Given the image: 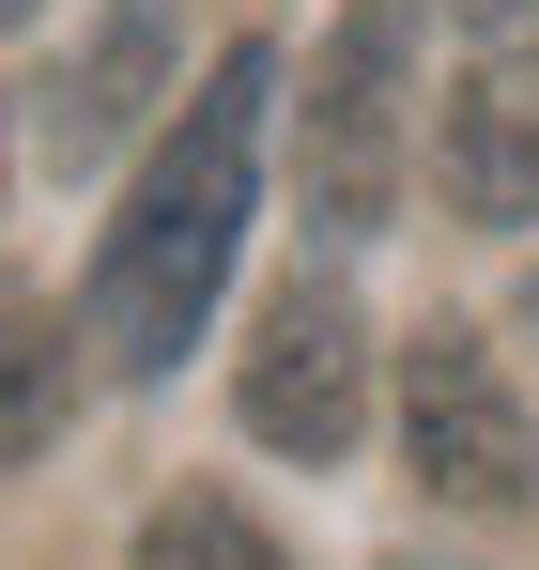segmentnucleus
Wrapping results in <instances>:
<instances>
[{"label": "nucleus", "instance_id": "nucleus-8", "mask_svg": "<svg viewBox=\"0 0 539 570\" xmlns=\"http://www.w3.org/2000/svg\"><path fill=\"white\" fill-rule=\"evenodd\" d=\"M139 570H293V556H277L232 493H170V509L139 524Z\"/></svg>", "mask_w": 539, "mask_h": 570}, {"label": "nucleus", "instance_id": "nucleus-4", "mask_svg": "<svg viewBox=\"0 0 539 570\" xmlns=\"http://www.w3.org/2000/svg\"><path fill=\"white\" fill-rule=\"evenodd\" d=\"M232 401H247V432H263V448L340 463V448L370 432V324H355V293H340V278H277Z\"/></svg>", "mask_w": 539, "mask_h": 570}, {"label": "nucleus", "instance_id": "nucleus-11", "mask_svg": "<svg viewBox=\"0 0 539 570\" xmlns=\"http://www.w3.org/2000/svg\"><path fill=\"white\" fill-rule=\"evenodd\" d=\"M525 324H539V278H525Z\"/></svg>", "mask_w": 539, "mask_h": 570}, {"label": "nucleus", "instance_id": "nucleus-10", "mask_svg": "<svg viewBox=\"0 0 539 570\" xmlns=\"http://www.w3.org/2000/svg\"><path fill=\"white\" fill-rule=\"evenodd\" d=\"M16 16H31V0H0V31H16Z\"/></svg>", "mask_w": 539, "mask_h": 570}, {"label": "nucleus", "instance_id": "nucleus-2", "mask_svg": "<svg viewBox=\"0 0 539 570\" xmlns=\"http://www.w3.org/2000/svg\"><path fill=\"white\" fill-rule=\"evenodd\" d=\"M401 108H416V0H355L308 62V108H293V186H308V232H385L401 200Z\"/></svg>", "mask_w": 539, "mask_h": 570}, {"label": "nucleus", "instance_id": "nucleus-7", "mask_svg": "<svg viewBox=\"0 0 539 570\" xmlns=\"http://www.w3.org/2000/svg\"><path fill=\"white\" fill-rule=\"evenodd\" d=\"M47 448H62V308L0 293V463H47Z\"/></svg>", "mask_w": 539, "mask_h": 570}, {"label": "nucleus", "instance_id": "nucleus-1", "mask_svg": "<svg viewBox=\"0 0 539 570\" xmlns=\"http://www.w3.org/2000/svg\"><path fill=\"white\" fill-rule=\"evenodd\" d=\"M263 124H277V47H232L185 94V124L155 139V170L124 186L108 247H92V355L108 371L155 385L200 340V308H216L232 247H247V200H263Z\"/></svg>", "mask_w": 539, "mask_h": 570}, {"label": "nucleus", "instance_id": "nucleus-6", "mask_svg": "<svg viewBox=\"0 0 539 570\" xmlns=\"http://www.w3.org/2000/svg\"><path fill=\"white\" fill-rule=\"evenodd\" d=\"M155 78H170V0H108V16H92V47L62 62V94H47V155L92 170V155L155 108Z\"/></svg>", "mask_w": 539, "mask_h": 570}, {"label": "nucleus", "instance_id": "nucleus-9", "mask_svg": "<svg viewBox=\"0 0 539 570\" xmlns=\"http://www.w3.org/2000/svg\"><path fill=\"white\" fill-rule=\"evenodd\" d=\"M462 16H539V0H462Z\"/></svg>", "mask_w": 539, "mask_h": 570}, {"label": "nucleus", "instance_id": "nucleus-3", "mask_svg": "<svg viewBox=\"0 0 539 570\" xmlns=\"http://www.w3.org/2000/svg\"><path fill=\"white\" fill-rule=\"evenodd\" d=\"M401 448L432 478V509H525L539 493V416L509 401V371H493L478 324H432L401 355Z\"/></svg>", "mask_w": 539, "mask_h": 570}, {"label": "nucleus", "instance_id": "nucleus-5", "mask_svg": "<svg viewBox=\"0 0 539 570\" xmlns=\"http://www.w3.org/2000/svg\"><path fill=\"white\" fill-rule=\"evenodd\" d=\"M432 186H448V216H478V232H525L539 216V16L509 47L462 62L448 124H432Z\"/></svg>", "mask_w": 539, "mask_h": 570}]
</instances>
